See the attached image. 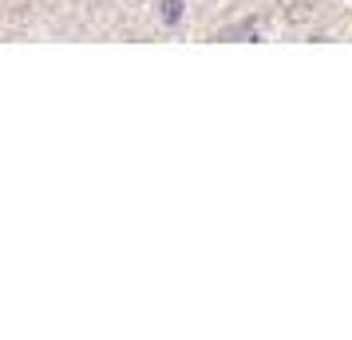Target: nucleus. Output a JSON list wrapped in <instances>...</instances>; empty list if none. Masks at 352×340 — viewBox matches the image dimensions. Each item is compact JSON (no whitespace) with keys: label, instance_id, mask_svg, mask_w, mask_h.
<instances>
[{"label":"nucleus","instance_id":"obj_1","mask_svg":"<svg viewBox=\"0 0 352 340\" xmlns=\"http://www.w3.org/2000/svg\"><path fill=\"white\" fill-rule=\"evenodd\" d=\"M178 16H182V4L178 0H162V20L166 24H178Z\"/></svg>","mask_w":352,"mask_h":340}]
</instances>
